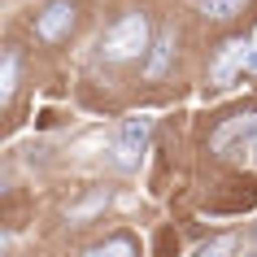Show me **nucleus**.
Instances as JSON below:
<instances>
[{"label": "nucleus", "mask_w": 257, "mask_h": 257, "mask_svg": "<svg viewBox=\"0 0 257 257\" xmlns=\"http://www.w3.org/2000/svg\"><path fill=\"white\" fill-rule=\"evenodd\" d=\"M149 44H153L149 18L140 14V9H126V14L100 35V57L113 61V66H122V61H140V57H149Z\"/></svg>", "instance_id": "obj_1"}, {"label": "nucleus", "mask_w": 257, "mask_h": 257, "mask_svg": "<svg viewBox=\"0 0 257 257\" xmlns=\"http://www.w3.org/2000/svg\"><path fill=\"white\" fill-rule=\"evenodd\" d=\"M248 74H257V31L248 35Z\"/></svg>", "instance_id": "obj_12"}, {"label": "nucleus", "mask_w": 257, "mask_h": 257, "mask_svg": "<svg viewBox=\"0 0 257 257\" xmlns=\"http://www.w3.org/2000/svg\"><path fill=\"white\" fill-rule=\"evenodd\" d=\"M235 248V235H222V240H209V244H201L196 253L201 257H218V253H231Z\"/></svg>", "instance_id": "obj_10"}, {"label": "nucleus", "mask_w": 257, "mask_h": 257, "mask_svg": "<svg viewBox=\"0 0 257 257\" xmlns=\"http://www.w3.org/2000/svg\"><path fill=\"white\" fill-rule=\"evenodd\" d=\"M244 0H196V9H201V18H209V22H231V18L240 14Z\"/></svg>", "instance_id": "obj_8"}, {"label": "nucleus", "mask_w": 257, "mask_h": 257, "mask_svg": "<svg viewBox=\"0 0 257 257\" xmlns=\"http://www.w3.org/2000/svg\"><path fill=\"white\" fill-rule=\"evenodd\" d=\"M96 209H105V192H96L87 205H79V209H70V218H87V214H96Z\"/></svg>", "instance_id": "obj_11"}, {"label": "nucleus", "mask_w": 257, "mask_h": 257, "mask_svg": "<svg viewBox=\"0 0 257 257\" xmlns=\"http://www.w3.org/2000/svg\"><path fill=\"white\" fill-rule=\"evenodd\" d=\"M209 149L227 162H257V113H235L214 131Z\"/></svg>", "instance_id": "obj_2"}, {"label": "nucleus", "mask_w": 257, "mask_h": 257, "mask_svg": "<svg viewBox=\"0 0 257 257\" xmlns=\"http://www.w3.org/2000/svg\"><path fill=\"white\" fill-rule=\"evenodd\" d=\"M79 27V5L74 0H53L44 5V14H35V40L40 44H61Z\"/></svg>", "instance_id": "obj_3"}, {"label": "nucleus", "mask_w": 257, "mask_h": 257, "mask_svg": "<svg viewBox=\"0 0 257 257\" xmlns=\"http://www.w3.org/2000/svg\"><path fill=\"white\" fill-rule=\"evenodd\" d=\"M170 61H175V31L162 27L149 44V57H144V79H162L170 70Z\"/></svg>", "instance_id": "obj_6"}, {"label": "nucleus", "mask_w": 257, "mask_h": 257, "mask_svg": "<svg viewBox=\"0 0 257 257\" xmlns=\"http://www.w3.org/2000/svg\"><path fill=\"white\" fill-rule=\"evenodd\" d=\"M149 131H153V118H126L122 126V140H118V166H140L144 157V144H149Z\"/></svg>", "instance_id": "obj_5"}, {"label": "nucleus", "mask_w": 257, "mask_h": 257, "mask_svg": "<svg viewBox=\"0 0 257 257\" xmlns=\"http://www.w3.org/2000/svg\"><path fill=\"white\" fill-rule=\"evenodd\" d=\"M240 74H248V40H244V35H231V40L218 44L214 61H209V83L231 87Z\"/></svg>", "instance_id": "obj_4"}, {"label": "nucleus", "mask_w": 257, "mask_h": 257, "mask_svg": "<svg viewBox=\"0 0 257 257\" xmlns=\"http://www.w3.org/2000/svg\"><path fill=\"white\" fill-rule=\"evenodd\" d=\"M105 253H126V257H136L140 244L131 240V235H109V240H100V244H92V248H87V257H105Z\"/></svg>", "instance_id": "obj_9"}, {"label": "nucleus", "mask_w": 257, "mask_h": 257, "mask_svg": "<svg viewBox=\"0 0 257 257\" xmlns=\"http://www.w3.org/2000/svg\"><path fill=\"white\" fill-rule=\"evenodd\" d=\"M18 79H22V53H18V48H5V66H0V100H5V105L14 100Z\"/></svg>", "instance_id": "obj_7"}]
</instances>
